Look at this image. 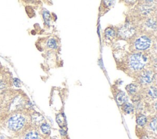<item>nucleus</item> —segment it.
Instances as JSON below:
<instances>
[{
    "label": "nucleus",
    "instance_id": "nucleus-14",
    "mask_svg": "<svg viewBox=\"0 0 157 139\" xmlns=\"http://www.w3.org/2000/svg\"><path fill=\"white\" fill-rule=\"evenodd\" d=\"M41 129L42 132L45 134H49L50 132V127L47 123H43L41 126Z\"/></svg>",
    "mask_w": 157,
    "mask_h": 139
},
{
    "label": "nucleus",
    "instance_id": "nucleus-9",
    "mask_svg": "<svg viewBox=\"0 0 157 139\" xmlns=\"http://www.w3.org/2000/svg\"><path fill=\"white\" fill-rule=\"evenodd\" d=\"M123 110L126 113H131L134 111V107L130 103H126L124 105Z\"/></svg>",
    "mask_w": 157,
    "mask_h": 139
},
{
    "label": "nucleus",
    "instance_id": "nucleus-21",
    "mask_svg": "<svg viewBox=\"0 0 157 139\" xmlns=\"http://www.w3.org/2000/svg\"><path fill=\"white\" fill-rule=\"evenodd\" d=\"M14 84L17 87H20V81L18 79H14Z\"/></svg>",
    "mask_w": 157,
    "mask_h": 139
},
{
    "label": "nucleus",
    "instance_id": "nucleus-12",
    "mask_svg": "<svg viewBox=\"0 0 157 139\" xmlns=\"http://www.w3.org/2000/svg\"><path fill=\"white\" fill-rule=\"evenodd\" d=\"M149 4H150V3H148V5L146 4V5H144V6H143L142 7V8H141V11H142V12H143V14L147 15V14H149V13L153 10V9H152L151 5L150 6Z\"/></svg>",
    "mask_w": 157,
    "mask_h": 139
},
{
    "label": "nucleus",
    "instance_id": "nucleus-6",
    "mask_svg": "<svg viewBox=\"0 0 157 139\" xmlns=\"http://www.w3.org/2000/svg\"><path fill=\"white\" fill-rule=\"evenodd\" d=\"M128 100V96L126 94V93L124 91H120L116 96V100L117 102V104L120 106H124L125 103L127 102Z\"/></svg>",
    "mask_w": 157,
    "mask_h": 139
},
{
    "label": "nucleus",
    "instance_id": "nucleus-15",
    "mask_svg": "<svg viewBox=\"0 0 157 139\" xmlns=\"http://www.w3.org/2000/svg\"><path fill=\"white\" fill-rule=\"evenodd\" d=\"M47 47L50 48H56L57 47L56 41L54 39H50L47 41Z\"/></svg>",
    "mask_w": 157,
    "mask_h": 139
},
{
    "label": "nucleus",
    "instance_id": "nucleus-2",
    "mask_svg": "<svg viewBox=\"0 0 157 139\" xmlns=\"http://www.w3.org/2000/svg\"><path fill=\"white\" fill-rule=\"evenodd\" d=\"M25 119L21 116L17 115L11 117L9 121V127L14 131H18L25 124Z\"/></svg>",
    "mask_w": 157,
    "mask_h": 139
},
{
    "label": "nucleus",
    "instance_id": "nucleus-4",
    "mask_svg": "<svg viewBox=\"0 0 157 139\" xmlns=\"http://www.w3.org/2000/svg\"><path fill=\"white\" fill-rule=\"evenodd\" d=\"M136 32L135 28L130 24H125L119 29L118 33L121 37L124 38H130Z\"/></svg>",
    "mask_w": 157,
    "mask_h": 139
},
{
    "label": "nucleus",
    "instance_id": "nucleus-11",
    "mask_svg": "<svg viewBox=\"0 0 157 139\" xmlns=\"http://www.w3.org/2000/svg\"><path fill=\"white\" fill-rule=\"evenodd\" d=\"M24 139H39V135L36 132H31L27 134Z\"/></svg>",
    "mask_w": 157,
    "mask_h": 139
},
{
    "label": "nucleus",
    "instance_id": "nucleus-17",
    "mask_svg": "<svg viewBox=\"0 0 157 139\" xmlns=\"http://www.w3.org/2000/svg\"><path fill=\"white\" fill-rule=\"evenodd\" d=\"M146 25L147 26H149L150 28H152L154 29H156V22L155 20H153V19H149L146 22Z\"/></svg>",
    "mask_w": 157,
    "mask_h": 139
},
{
    "label": "nucleus",
    "instance_id": "nucleus-3",
    "mask_svg": "<svg viewBox=\"0 0 157 139\" xmlns=\"http://www.w3.org/2000/svg\"><path fill=\"white\" fill-rule=\"evenodd\" d=\"M151 40L147 36H143L137 39L135 42V47L139 50H145L150 47Z\"/></svg>",
    "mask_w": 157,
    "mask_h": 139
},
{
    "label": "nucleus",
    "instance_id": "nucleus-10",
    "mask_svg": "<svg viewBox=\"0 0 157 139\" xmlns=\"http://www.w3.org/2000/svg\"><path fill=\"white\" fill-rule=\"evenodd\" d=\"M137 86L134 84H133V83L127 85V87H126V90H127V91L130 94H133L135 93L137 91Z\"/></svg>",
    "mask_w": 157,
    "mask_h": 139
},
{
    "label": "nucleus",
    "instance_id": "nucleus-1",
    "mask_svg": "<svg viewBox=\"0 0 157 139\" xmlns=\"http://www.w3.org/2000/svg\"><path fill=\"white\" fill-rule=\"evenodd\" d=\"M147 62V57L141 53L133 54L130 59V66L135 71L141 70L145 66Z\"/></svg>",
    "mask_w": 157,
    "mask_h": 139
},
{
    "label": "nucleus",
    "instance_id": "nucleus-7",
    "mask_svg": "<svg viewBox=\"0 0 157 139\" xmlns=\"http://www.w3.org/2000/svg\"><path fill=\"white\" fill-rule=\"evenodd\" d=\"M136 123L138 125L144 126L147 123V117L144 115H140L137 117Z\"/></svg>",
    "mask_w": 157,
    "mask_h": 139
},
{
    "label": "nucleus",
    "instance_id": "nucleus-16",
    "mask_svg": "<svg viewBox=\"0 0 157 139\" xmlns=\"http://www.w3.org/2000/svg\"><path fill=\"white\" fill-rule=\"evenodd\" d=\"M43 17L45 23L48 25H50V15L48 11H45L43 13Z\"/></svg>",
    "mask_w": 157,
    "mask_h": 139
},
{
    "label": "nucleus",
    "instance_id": "nucleus-18",
    "mask_svg": "<svg viewBox=\"0 0 157 139\" xmlns=\"http://www.w3.org/2000/svg\"><path fill=\"white\" fill-rule=\"evenodd\" d=\"M149 94L152 97L155 99L156 97V88L154 86H151L149 90Z\"/></svg>",
    "mask_w": 157,
    "mask_h": 139
},
{
    "label": "nucleus",
    "instance_id": "nucleus-20",
    "mask_svg": "<svg viewBox=\"0 0 157 139\" xmlns=\"http://www.w3.org/2000/svg\"><path fill=\"white\" fill-rule=\"evenodd\" d=\"M150 127L153 131H156V118H154L152 119V121H151V123H150Z\"/></svg>",
    "mask_w": 157,
    "mask_h": 139
},
{
    "label": "nucleus",
    "instance_id": "nucleus-5",
    "mask_svg": "<svg viewBox=\"0 0 157 139\" xmlns=\"http://www.w3.org/2000/svg\"><path fill=\"white\" fill-rule=\"evenodd\" d=\"M153 74L151 71H145L140 77V82L143 84H149L153 79Z\"/></svg>",
    "mask_w": 157,
    "mask_h": 139
},
{
    "label": "nucleus",
    "instance_id": "nucleus-22",
    "mask_svg": "<svg viewBox=\"0 0 157 139\" xmlns=\"http://www.w3.org/2000/svg\"><path fill=\"white\" fill-rule=\"evenodd\" d=\"M4 87H5L4 83L2 81H0V90H2V89H3Z\"/></svg>",
    "mask_w": 157,
    "mask_h": 139
},
{
    "label": "nucleus",
    "instance_id": "nucleus-8",
    "mask_svg": "<svg viewBox=\"0 0 157 139\" xmlns=\"http://www.w3.org/2000/svg\"><path fill=\"white\" fill-rule=\"evenodd\" d=\"M57 121L58 124V125L60 127H63L66 124V120L64 118V115L63 113H60L57 115Z\"/></svg>",
    "mask_w": 157,
    "mask_h": 139
},
{
    "label": "nucleus",
    "instance_id": "nucleus-23",
    "mask_svg": "<svg viewBox=\"0 0 157 139\" xmlns=\"http://www.w3.org/2000/svg\"><path fill=\"white\" fill-rule=\"evenodd\" d=\"M0 139H5V137L3 135L0 134Z\"/></svg>",
    "mask_w": 157,
    "mask_h": 139
},
{
    "label": "nucleus",
    "instance_id": "nucleus-19",
    "mask_svg": "<svg viewBox=\"0 0 157 139\" xmlns=\"http://www.w3.org/2000/svg\"><path fill=\"white\" fill-rule=\"evenodd\" d=\"M38 115H34V121H35V122H38V123H41L42 121L44 120V118H43V116L41 115H40V114H39V113H37Z\"/></svg>",
    "mask_w": 157,
    "mask_h": 139
},
{
    "label": "nucleus",
    "instance_id": "nucleus-13",
    "mask_svg": "<svg viewBox=\"0 0 157 139\" xmlns=\"http://www.w3.org/2000/svg\"><path fill=\"white\" fill-rule=\"evenodd\" d=\"M115 34V32L114 30L111 28H107L105 31V35H106V37L108 38H111L114 37Z\"/></svg>",
    "mask_w": 157,
    "mask_h": 139
}]
</instances>
